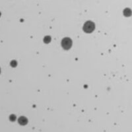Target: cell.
Segmentation results:
<instances>
[{
    "mask_svg": "<svg viewBox=\"0 0 132 132\" xmlns=\"http://www.w3.org/2000/svg\"><path fill=\"white\" fill-rule=\"evenodd\" d=\"M95 29V23L89 21H87L85 24H84V26H83V30L87 33H91L94 31V30Z\"/></svg>",
    "mask_w": 132,
    "mask_h": 132,
    "instance_id": "1",
    "label": "cell"
},
{
    "mask_svg": "<svg viewBox=\"0 0 132 132\" xmlns=\"http://www.w3.org/2000/svg\"><path fill=\"white\" fill-rule=\"evenodd\" d=\"M71 46H72V40L69 38H64L62 40V46L63 49L67 50L71 48Z\"/></svg>",
    "mask_w": 132,
    "mask_h": 132,
    "instance_id": "2",
    "label": "cell"
},
{
    "mask_svg": "<svg viewBox=\"0 0 132 132\" xmlns=\"http://www.w3.org/2000/svg\"><path fill=\"white\" fill-rule=\"evenodd\" d=\"M18 122L19 123V124L22 125H25L27 124L28 123V120L26 119V118L24 117V116H21L18 119Z\"/></svg>",
    "mask_w": 132,
    "mask_h": 132,
    "instance_id": "3",
    "label": "cell"
},
{
    "mask_svg": "<svg viewBox=\"0 0 132 132\" xmlns=\"http://www.w3.org/2000/svg\"><path fill=\"white\" fill-rule=\"evenodd\" d=\"M132 11L129 9H128V8L125 9H124V15L125 16H131V15H132Z\"/></svg>",
    "mask_w": 132,
    "mask_h": 132,
    "instance_id": "4",
    "label": "cell"
},
{
    "mask_svg": "<svg viewBox=\"0 0 132 132\" xmlns=\"http://www.w3.org/2000/svg\"><path fill=\"white\" fill-rule=\"evenodd\" d=\"M44 42L46 43H49L50 42V40H51V38L50 37V36H46L45 38H44Z\"/></svg>",
    "mask_w": 132,
    "mask_h": 132,
    "instance_id": "5",
    "label": "cell"
},
{
    "mask_svg": "<svg viewBox=\"0 0 132 132\" xmlns=\"http://www.w3.org/2000/svg\"><path fill=\"white\" fill-rule=\"evenodd\" d=\"M16 119V117H15V116L14 115H11L10 116V120L11 121H14Z\"/></svg>",
    "mask_w": 132,
    "mask_h": 132,
    "instance_id": "6",
    "label": "cell"
},
{
    "mask_svg": "<svg viewBox=\"0 0 132 132\" xmlns=\"http://www.w3.org/2000/svg\"><path fill=\"white\" fill-rule=\"evenodd\" d=\"M11 65L13 66V67H15L16 66V62L15 61H13L11 63Z\"/></svg>",
    "mask_w": 132,
    "mask_h": 132,
    "instance_id": "7",
    "label": "cell"
}]
</instances>
